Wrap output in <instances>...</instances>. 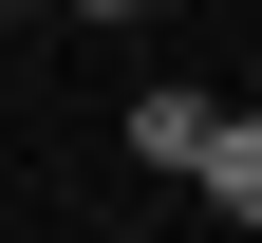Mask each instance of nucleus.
Instances as JSON below:
<instances>
[{"label": "nucleus", "instance_id": "nucleus-1", "mask_svg": "<svg viewBox=\"0 0 262 243\" xmlns=\"http://www.w3.org/2000/svg\"><path fill=\"white\" fill-rule=\"evenodd\" d=\"M187 187H206L225 225H262V113H206V150H187Z\"/></svg>", "mask_w": 262, "mask_h": 243}, {"label": "nucleus", "instance_id": "nucleus-2", "mask_svg": "<svg viewBox=\"0 0 262 243\" xmlns=\"http://www.w3.org/2000/svg\"><path fill=\"white\" fill-rule=\"evenodd\" d=\"M206 150V94H131V168H187Z\"/></svg>", "mask_w": 262, "mask_h": 243}, {"label": "nucleus", "instance_id": "nucleus-3", "mask_svg": "<svg viewBox=\"0 0 262 243\" xmlns=\"http://www.w3.org/2000/svg\"><path fill=\"white\" fill-rule=\"evenodd\" d=\"M75 19H150V0H75Z\"/></svg>", "mask_w": 262, "mask_h": 243}]
</instances>
